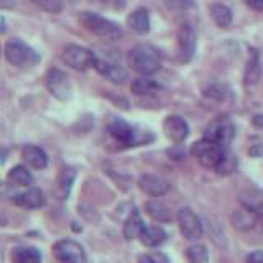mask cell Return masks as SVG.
Here are the masks:
<instances>
[{"label":"cell","mask_w":263,"mask_h":263,"mask_svg":"<svg viewBox=\"0 0 263 263\" xmlns=\"http://www.w3.org/2000/svg\"><path fill=\"white\" fill-rule=\"evenodd\" d=\"M128 64L142 76H152L161 69L163 58L152 45H137L128 53Z\"/></svg>","instance_id":"cell-1"},{"label":"cell","mask_w":263,"mask_h":263,"mask_svg":"<svg viewBox=\"0 0 263 263\" xmlns=\"http://www.w3.org/2000/svg\"><path fill=\"white\" fill-rule=\"evenodd\" d=\"M4 51H5V60L18 69H30L41 61L40 53H36L31 46L23 43L18 38L7 41Z\"/></svg>","instance_id":"cell-2"},{"label":"cell","mask_w":263,"mask_h":263,"mask_svg":"<svg viewBox=\"0 0 263 263\" xmlns=\"http://www.w3.org/2000/svg\"><path fill=\"white\" fill-rule=\"evenodd\" d=\"M79 22L84 25L90 33H94V35L99 38L115 41V40H120L123 35L119 23H115V22L105 18V16L99 15V13H94V12H81Z\"/></svg>","instance_id":"cell-3"},{"label":"cell","mask_w":263,"mask_h":263,"mask_svg":"<svg viewBox=\"0 0 263 263\" xmlns=\"http://www.w3.org/2000/svg\"><path fill=\"white\" fill-rule=\"evenodd\" d=\"M110 135L120 142L125 146H138V145H145L148 142H152L153 135L148 134V132H137L134 127H130L127 122H123L120 119H115L110 125H109Z\"/></svg>","instance_id":"cell-4"},{"label":"cell","mask_w":263,"mask_h":263,"mask_svg":"<svg viewBox=\"0 0 263 263\" xmlns=\"http://www.w3.org/2000/svg\"><path fill=\"white\" fill-rule=\"evenodd\" d=\"M224 148H220L219 145L212 143L211 140L208 138H202L199 142L193 143L191 146V153L194 158L199 161L201 166L208 168V170H216L217 164L224 155Z\"/></svg>","instance_id":"cell-5"},{"label":"cell","mask_w":263,"mask_h":263,"mask_svg":"<svg viewBox=\"0 0 263 263\" xmlns=\"http://www.w3.org/2000/svg\"><path fill=\"white\" fill-rule=\"evenodd\" d=\"M234 135H235L234 125L227 117L214 119L204 132V138L211 140L212 143L219 145L224 150H229V145L232 143Z\"/></svg>","instance_id":"cell-6"},{"label":"cell","mask_w":263,"mask_h":263,"mask_svg":"<svg viewBox=\"0 0 263 263\" xmlns=\"http://www.w3.org/2000/svg\"><path fill=\"white\" fill-rule=\"evenodd\" d=\"M53 255L58 263H87L84 247L72 238H63L53 245Z\"/></svg>","instance_id":"cell-7"},{"label":"cell","mask_w":263,"mask_h":263,"mask_svg":"<svg viewBox=\"0 0 263 263\" xmlns=\"http://www.w3.org/2000/svg\"><path fill=\"white\" fill-rule=\"evenodd\" d=\"M61 58L66 64L78 71H86L89 68H94L97 63L96 54L90 49L79 45H68L63 49Z\"/></svg>","instance_id":"cell-8"},{"label":"cell","mask_w":263,"mask_h":263,"mask_svg":"<svg viewBox=\"0 0 263 263\" xmlns=\"http://www.w3.org/2000/svg\"><path fill=\"white\" fill-rule=\"evenodd\" d=\"M176 219H178L179 230L184 238H187V240H197L199 237H202L204 234L202 222L191 208H181L178 211Z\"/></svg>","instance_id":"cell-9"},{"label":"cell","mask_w":263,"mask_h":263,"mask_svg":"<svg viewBox=\"0 0 263 263\" xmlns=\"http://www.w3.org/2000/svg\"><path fill=\"white\" fill-rule=\"evenodd\" d=\"M46 87L51 92V96H54L60 101H68L72 96V86L69 76L66 72L60 71V69H49L46 74Z\"/></svg>","instance_id":"cell-10"},{"label":"cell","mask_w":263,"mask_h":263,"mask_svg":"<svg viewBox=\"0 0 263 263\" xmlns=\"http://www.w3.org/2000/svg\"><path fill=\"white\" fill-rule=\"evenodd\" d=\"M196 51V33L189 25H183L178 31V60L181 63L191 61Z\"/></svg>","instance_id":"cell-11"},{"label":"cell","mask_w":263,"mask_h":263,"mask_svg":"<svg viewBox=\"0 0 263 263\" xmlns=\"http://www.w3.org/2000/svg\"><path fill=\"white\" fill-rule=\"evenodd\" d=\"M138 187L152 197H161L171 191V183L158 175H143L138 179Z\"/></svg>","instance_id":"cell-12"},{"label":"cell","mask_w":263,"mask_h":263,"mask_svg":"<svg viewBox=\"0 0 263 263\" xmlns=\"http://www.w3.org/2000/svg\"><path fill=\"white\" fill-rule=\"evenodd\" d=\"M163 132L171 142L181 143V142H184L189 135V125L183 117H179V115H168V117L163 120Z\"/></svg>","instance_id":"cell-13"},{"label":"cell","mask_w":263,"mask_h":263,"mask_svg":"<svg viewBox=\"0 0 263 263\" xmlns=\"http://www.w3.org/2000/svg\"><path fill=\"white\" fill-rule=\"evenodd\" d=\"M46 202V197L40 187H28L27 191H22L13 196V204L22 209H40Z\"/></svg>","instance_id":"cell-14"},{"label":"cell","mask_w":263,"mask_h":263,"mask_svg":"<svg viewBox=\"0 0 263 263\" xmlns=\"http://www.w3.org/2000/svg\"><path fill=\"white\" fill-rule=\"evenodd\" d=\"M74 179H76V170L68 166V168H63L58 175L56 181H54V186H53V194L56 199L60 201H66L71 194V189L74 184Z\"/></svg>","instance_id":"cell-15"},{"label":"cell","mask_w":263,"mask_h":263,"mask_svg":"<svg viewBox=\"0 0 263 263\" xmlns=\"http://www.w3.org/2000/svg\"><path fill=\"white\" fill-rule=\"evenodd\" d=\"M260 216L258 212H255L249 208H238L235 211H232L230 214V222L237 230H242V232H247V230H252L255 226H257Z\"/></svg>","instance_id":"cell-16"},{"label":"cell","mask_w":263,"mask_h":263,"mask_svg":"<svg viewBox=\"0 0 263 263\" xmlns=\"http://www.w3.org/2000/svg\"><path fill=\"white\" fill-rule=\"evenodd\" d=\"M96 71L101 74L102 78L107 81L114 82V84H123V81L127 79V72L122 66L115 64L112 61H105V60H97L96 63Z\"/></svg>","instance_id":"cell-17"},{"label":"cell","mask_w":263,"mask_h":263,"mask_svg":"<svg viewBox=\"0 0 263 263\" xmlns=\"http://www.w3.org/2000/svg\"><path fill=\"white\" fill-rule=\"evenodd\" d=\"M22 158L27 163V166L33 170H45L48 166L46 152L36 145H25L22 148Z\"/></svg>","instance_id":"cell-18"},{"label":"cell","mask_w":263,"mask_h":263,"mask_svg":"<svg viewBox=\"0 0 263 263\" xmlns=\"http://www.w3.org/2000/svg\"><path fill=\"white\" fill-rule=\"evenodd\" d=\"M146 214L150 216L155 222H160V224H166V222L173 220V212L168 208V204H164L160 199H150L145 204Z\"/></svg>","instance_id":"cell-19"},{"label":"cell","mask_w":263,"mask_h":263,"mask_svg":"<svg viewBox=\"0 0 263 263\" xmlns=\"http://www.w3.org/2000/svg\"><path fill=\"white\" fill-rule=\"evenodd\" d=\"M127 23L138 35H145V33L150 31V13H148L146 8L140 7L127 16Z\"/></svg>","instance_id":"cell-20"},{"label":"cell","mask_w":263,"mask_h":263,"mask_svg":"<svg viewBox=\"0 0 263 263\" xmlns=\"http://www.w3.org/2000/svg\"><path fill=\"white\" fill-rule=\"evenodd\" d=\"M166 237H168V234H166V230H164L163 227H160V226H145L138 238L145 247H150V249H153V247L161 245L164 240H166Z\"/></svg>","instance_id":"cell-21"},{"label":"cell","mask_w":263,"mask_h":263,"mask_svg":"<svg viewBox=\"0 0 263 263\" xmlns=\"http://www.w3.org/2000/svg\"><path fill=\"white\" fill-rule=\"evenodd\" d=\"M143 227L145 224H143L142 216H140V211L134 209L128 214L127 220L123 222V237H125V240H134V238L140 237Z\"/></svg>","instance_id":"cell-22"},{"label":"cell","mask_w":263,"mask_h":263,"mask_svg":"<svg viewBox=\"0 0 263 263\" xmlns=\"http://www.w3.org/2000/svg\"><path fill=\"white\" fill-rule=\"evenodd\" d=\"M7 181L12 186H20V187H30L33 184V175L28 171L25 164H16L7 175Z\"/></svg>","instance_id":"cell-23"},{"label":"cell","mask_w":263,"mask_h":263,"mask_svg":"<svg viewBox=\"0 0 263 263\" xmlns=\"http://www.w3.org/2000/svg\"><path fill=\"white\" fill-rule=\"evenodd\" d=\"M238 201H240L243 208L260 212L263 208V191H260L257 187H247L238 194Z\"/></svg>","instance_id":"cell-24"},{"label":"cell","mask_w":263,"mask_h":263,"mask_svg":"<svg viewBox=\"0 0 263 263\" xmlns=\"http://www.w3.org/2000/svg\"><path fill=\"white\" fill-rule=\"evenodd\" d=\"M13 263H41V252L36 247H15L10 253Z\"/></svg>","instance_id":"cell-25"},{"label":"cell","mask_w":263,"mask_h":263,"mask_svg":"<svg viewBox=\"0 0 263 263\" xmlns=\"http://www.w3.org/2000/svg\"><path fill=\"white\" fill-rule=\"evenodd\" d=\"M209 13L220 28H229L230 23H232V10L224 4H212L209 7Z\"/></svg>","instance_id":"cell-26"},{"label":"cell","mask_w":263,"mask_h":263,"mask_svg":"<svg viewBox=\"0 0 263 263\" xmlns=\"http://www.w3.org/2000/svg\"><path fill=\"white\" fill-rule=\"evenodd\" d=\"M261 76V66H260V58L257 53H253L250 56L249 63H247V68H245V72H243V81L247 86H253L257 84L258 79Z\"/></svg>","instance_id":"cell-27"},{"label":"cell","mask_w":263,"mask_h":263,"mask_svg":"<svg viewBox=\"0 0 263 263\" xmlns=\"http://www.w3.org/2000/svg\"><path fill=\"white\" fill-rule=\"evenodd\" d=\"M130 89H132V92L137 94V96H145V94H152V92H155V90H158L160 84L158 82H155L153 79H150L148 76H140V78H135L134 81H132Z\"/></svg>","instance_id":"cell-28"},{"label":"cell","mask_w":263,"mask_h":263,"mask_svg":"<svg viewBox=\"0 0 263 263\" xmlns=\"http://www.w3.org/2000/svg\"><path fill=\"white\" fill-rule=\"evenodd\" d=\"M238 168V160H237V156L232 153V152H229L226 150L224 155H222V158L217 164V168H216V173L219 176H229V175H232V173H235Z\"/></svg>","instance_id":"cell-29"},{"label":"cell","mask_w":263,"mask_h":263,"mask_svg":"<svg viewBox=\"0 0 263 263\" xmlns=\"http://www.w3.org/2000/svg\"><path fill=\"white\" fill-rule=\"evenodd\" d=\"M187 263H209V250L202 243H194L186 250Z\"/></svg>","instance_id":"cell-30"},{"label":"cell","mask_w":263,"mask_h":263,"mask_svg":"<svg viewBox=\"0 0 263 263\" xmlns=\"http://www.w3.org/2000/svg\"><path fill=\"white\" fill-rule=\"evenodd\" d=\"M204 96L205 97H209L212 99V101H217V102H222V101H226V87L224 86H220V84H212L209 86L208 89H204Z\"/></svg>","instance_id":"cell-31"},{"label":"cell","mask_w":263,"mask_h":263,"mask_svg":"<svg viewBox=\"0 0 263 263\" xmlns=\"http://www.w3.org/2000/svg\"><path fill=\"white\" fill-rule=\"evenodd\" d=\"M138 263H170L168 257L161 252H153V253H145L138 258Z\"/></svg>","instance_id":"cell-32"},{"label":"cell","mask_w":263,"mask_h":263,"mask_svg":"<svg viewBox=\"0 0 263 263\" xmlns=\"http://www.w3.org/2000/svg\"><path fill=\"white\" fill-rule=\"evenodd\" d=\"M33 4H36L40 5L43 10L46 12H51V13H56V12H60L61 8H63V4H61V0H31Z\"/></svg>","instance_id":"cell-33"},{"label":"cell","mask_w":263,"mask_h":263,"mask_svg":"<svg viewBox=\"0 0 263 263\" xmlns=\"http://www.w3.org/2000/svg\"><path fill=\"white\" fill-rule=\"evenodd\" d=\"M245 263H263V250H253L247 255Z\"/></svg>","instance_id":"cell-34"},{"label":"cell","mask_w":263,"mask_h":263,"mask_svg":"<svg viewBox=\"0 0 263 263\" xmlns=\"http://www.w3.org/2000/svg\"><path fill=\"white\" fill-rule=\"evenodd\" d=\"M247 5H249L252 10H257V12L263 10V0H247Z\"/></svg>","instance_id":"cell-35"},{"label":"cell","mask_w":263,"mask_h":263,"mask_svg":"<svg viewBox=\"0 0 263 263\" xmlns=\"http://www.w3.org/2000/svg\"><path fill=\"white\" fill-rule=\"evenodd\" d=\"M15 7V0H0V8L2 10H8V8Z\"/></svg>","instance_id":"cell-36"},{"label":"cell","mask_w":263,"mask_h":263,"mask_svg":"<svg viewBox=\"0 0 263 263\" xmlns=\"http://www.w3.org/2000/svg\"><path fill=\"white\" fill-rule=\"evenodd\" d=\"M253 125L255 127H263V115H257V117H253Z\"/></svg>","instance_id":"cell-37"},{"label":"cell","mask_w":263,"mask_h":263,"mask_svg":"<svg viewBox=\"0 0 263 263\" xmlns=\"http://www.w3.org/2000/svg\"><path fill=\"white\" fill-rule=\"evenodd\" d=\"M250 155H253V156L263 155V146H260V148H252V150H250Z\"/></svg>","instance_id":"cell-38"},{"label":"cell","mask_w":263,"mask_h":263,"mask_svg":"<svg viewBox=\"0 0 263 263\" xmlns=\"http://www.w3.org/2000/svg\"><path fill=\"white\" fill-rule=\"evenodd\" d=\"M2 33H5V18H2Z\"/></svg>","instance_id":"cell-39"},{"label":"cell","mask_w":263,"mask_h":263,"mask_svg":"<svg viewBox=\"0 0 263 263\" xmlns=\"http://www.w3.org/2000/svg\"><path fill=\"white\" fill-rule=\"evenodd\" d=\"M258 216H260V220L263 222V208H261V211L258 212Z\"/></svg>","instance_id":"cell-40"},{"label":"cell","mask_w":263,"mask_h":263,"mask_svg":"<svg viewBox=\"0 0 263 263\" xmlns=\"http://www.w3.org/2000/svg\"><path fill=\"white\" fill-rule=\"evenodd\" d=\"M66 2H68V4H71V5H74V4L78 2V0H66Z\"/></svg>","instance_id":"cell-41"}]
</instances>
